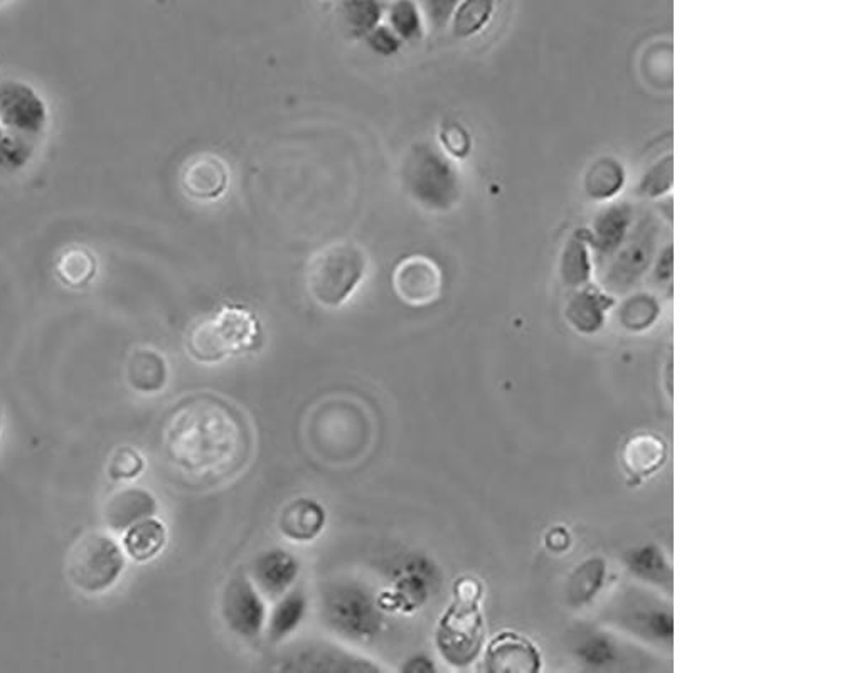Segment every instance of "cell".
Instances as JSON below:
<instances>
[{"instance_id": "cell-1", "label": "cell", "mask_w": 842, "mask_h": 673, "mask_svg": "<svg viewBox=\"0 0 842 673\" xmlns=\"http://www.w3.org/2000/svg\"><path fill=\"white\" fill-rule=\"evenodd\" d=\"M251 444L253 438L243 414L211 395L184 401L167 424L170 462L202 482L221 483L237 475L250 459Z\"/></svg>"}, {"instance_id": "cell-2", "label": "cell", "mask_w": 842, "mask_h": 673, "mask_svg": "<svg viewBox=\"0 0 842 673\" xmlns=\"http://www.w3.org/2000/svg\"><path fill=\"white\" fill-rule=\"evenodd\" d=\"M48 128L43 96L22 80L0 76V172L24 170L40 154Z\"/></svg>"}, {"instance_id": "cell-3", "label": "cell", "mask_w": 842, "mask_h": 673, "mask_svg": "<svg viewBox=\"0 0 842 673\" xmlns=\"http://www.w3.org/2000/svg\"><path fill=\"white\" fill-rule=\"evenodd\" d=\"M482 586L476 578H460L454 586V600L441 613L435 630L438 655L455 669L472 665L486 642Z\"/></svg>"}, {"instance_id": "cell-4", "label": "cell", "mask_w": 842, "mask_h": 673, "mask_svg": "<svg viewBox=\"0 0 842 673\" xmlns=\"http://www.w3.org/2000/svg\"><path fill=\"white\" fill-rule=\"evenodd\" d=\"M366 251L354 241H335L309 260V295L324 308H339L350 301L366 275Z\"/></svg>"}, {"instance_id": "cell-5", "label": "cell", "mask_w": 842, "mask_h": 673, "mask_svg": "<svg viewBox=\"0 0 842 673\" xmlns=\"http://www.w3.org/2000/svg\"><path fill=\"white\" fill-rule=\"evenodd\" d=\"M260 328L258 320L241 307H222L218 314L196 324L187 334V353L202 364L253 349Z\"/></svg>"}, {"instance_id": "cell-6", "label": "cell", "mask_w": 842, "mask_h": 673, "mask_svg": "<svg viewBox=\"0 0 842 673\" xmlns=\"http://www.w3.org/2000/svg\"><path fill=\"white\" fill-rule=\"evenodd\" d=\"M406 191L430 211H450L460 199V179L450 160L430 144H416L403 164Z\"/></svg>"}, {"instance_id": "cell-7", "label": "cell", "mask_w": 842, "mask_h": 673, "mask_svg": "<svg viewBox=\"0 0 842 673\" xmlns=\"http://www.w3.org/2000/svg\"><path fill=\"white\" fill-rule=\"evenodd\" d=\"M125 568L122 547L106 534H83L67 554V578L80 591L100 595L112 588Z\"/></svg>"}, {"instance_id": "cell-8", "label": "cell", "mask_w": 842, "mask_h": 673, "mask_svg": "<svg viewBox=\"0 0 842 673\" xmlns=\"http://www.w3.org/2000/svg\"><path fill=\"white\" fill-rule=\"evenodd\" d=\"M659 231V222L653 215H642L635 222L617 253L600 265V280L606 293L624 295L644 278L653 265Z\"/></svg>"}, {"instance_id": "cell-9", "label": "cell", "mask_w": 842, "mask_h": 673, "mask_svg": "<svg viewBox=\"0 0 842 673\" xmlns=\"http://www.w3.org/2000/svg\"><path fill=\"white\" fill-rule=\"evenodd\" d=\"M221 617L226 627L240 639L253 640L267 627L268 610L264 596L250 576H235L222 591Z\"/></svg>"}, {"instance_id": "cell-10", "label": "cell", "mask_w": 842, "mask_h": 673, "mask_svg": "<svg viewBox=\"0 0 842 673\" xmlns=\"http://www.w3.org/2000/svg\"><path fill=\"white\" fill-rule=\"evenodd\" d=\"M279 670L287 672H380L366 656L325 642H308L290 650Z\"/></svg>"}, {"instance_id": "cell-11", "label": "cell", "mask_w": 842, "mask_h": 673, "mask_svg": "<svg viewBox=\"0 0 842 673\" xmlns=\"http://www.w3.org/2000/svg\"><path fill=\"white\" fill-rule=\"evenodd\" d=\"M393 288L403 304L428 307L444 292V275L434 260L424 254H413L399 261L393 272Z\"/></svg>"}, {"instance_id": "cell-12", "label": "cell", "mask_w": 842, "mask_h": 673, "mask_svg": "<svg viewBox=\"0 0 842 673\" xmlns=\"http://www.w3.org/2000/svg\"><path fill=\"white\" fill-rule=\"evenodd\" d=\"M627 595L614 608V623L645 642L671 643L673 617L661 610L659 603H651L645 596Z\"/></svg>"}, {"instance_id": "cell-13", "label": "cell", "mask_w": 842, "mask_h": 673, "mask_svg": "<svg viewBox=\"0 0 842 673\" xmlns=\"http://www.w3.org/2000/svg\"><path fill=\"white\" fill-rule=\"evenodd\" d=\"M484 669L490 673H536L541 653L534 643L514 631H502L484 652Z\"/></svg>"}, {"instance_id": "cell-14", "label": "cell", "mask_w": 842, "mask_h": 673, "mask_svg": "<svg viewBox=\"0 0 842 673\" xmlns=\"http://www.w3.org/2000/svg\"><path fill=\"white\" fill-rule=\"evenodd\" d=\"M229 167L221 157L211 153L196 154L184 164L180 186L190 199L215 201L228 189Z\"/></svg>"}, {"instance_id": "cell-15", "label": "cell", "mask_w": 842, "mask_h": 673, "mask_svg": "<svg viewBox=\"0 0 842 673\" xmlns=\"http://www.w3.org/2000/svg\"><path fill=\"white\" fill-rule=\"evenodd\" d=\"M666 460V441L654 433L634 434L622 448V466L632 487H637L638 483L659 472Z\"/></svg>"}, {"instance_id": "cell-16", "label": "cell", "mask_w": 842, "mask_h": 673, "mask_svg": "<svg viewBox=\"0 0 842 673\" xmlns=\"http://www.w3.org/2000/svg\"><path fill=\"white\" fill-rule=\"evenodd\" d=\"M299 576V560L282 549L267 550L254 560L250 579L264 598L279 600Z\"/></svg>"}, {"instance_id": "cell-17", "label": "cell", "mask_w": 842, "mask_h": 673, "mask_svg": "<svg viewBox=\"0 0 842 673\" xmlns=\"http://www.w3.org/2000/svg\"><path fill=\"white\" fill-rule=\"evenodd\" d=\"M632 227H634V212L631 206H609L599 212L590 233V244L595 251L599 266L617 253L618 248L627 240Z\"/></svg>"}, {"instance_id": "cell-18", "label": "cell", "mask_w": 842, "mask_h": 673, "mask_svg": "<svg viewBox=\"0 0 842 673\" xmlns=\"http://www.w3.org/2000/svg\"><path fill=\"white\" fill-rule=\"evenodd\" d=\"M614 296L595 286L573 290L564 307V318L579 334H596L605 325L610 308L614 307Z\"/></svg>"}, {"instance_id": "cell-19", "label": "cell", "mask_w": 842, "mask_h": 673, "mask_svg": "<svg viewBox=\"0 0 842 673\" xmlns=\"http://www.w3.org/2000/svg\"><path fill=\"white\" fill-rule=\"evenodd\" d=\"M157 502L154 495L142 488H125L112 495L106 502L103 518L110 529L124 533L135 522L156 514Z\"/></svg>"}, {"instance_id": "cell-20", "label": "cell", "mask_w": 842, "mask_h": 673, "mask_svg": "<svg viewBox=\"0 0 842 673\" xmlns=\"http://www.w3.org/2000/svg\"><path fill=\"white\" fill-rule=\"evenodd\" d=\"M325 526V511L312 498L290 502L279 518V529L287 539L295 543H311Z\"/></svg>"}, {"instance_id": "cell-21", "label": "cell", "mask_w": 842, "mask_h": 673, "mask_svg": "<svg viewBox=\"0 0 842 673\" xmlns=\"http://www.w3.org/2000/svg\"><path fill=\"white\" fill-rule=\"evenodd\" d=\"M592 273L590 233L585 230L575 231V233L568 238L563 251H561V282L571 290L582 288V286L589 285Z\"/></svg>"}, {"instance_id": "cell-22", "label": "cell", "mask_w": 842, "mask_h": 673, "mask_svg": "<svg viewBox=\"0 0 842 673\" xmlns=\"http://www.w3.org/2000/svg\"><path fill=\"white\" fill-rule=\"evenodd\" d=\"M167 529L159 518H142L125 530L124 550L138 562L154 559L166 546Z\"/></svg>"}, {"instance_id": "cell-23", "label": "cell", "mask_w": 842, "mask_h": 673, "mask_svg": "<svg viewBox=\"0 0 842 673\" xmlns=\"http://www.w3.org/2000/svg\"><path fill=\"white\" fill-rule=\"evenodd\" d=\"M332 621L335 627L344 628L347 634L364 637L371 634L376 628V617L373 614V604L366 596L353 595L341 596V600L331 603Z\"/></svg>"}, {"instance_id": "cell-24", "label": "cell", "mask_w": 842, "mask_h": 673, "mask_svg": "<svg viewBox=\"0 0 842 673\" xmlns=\"http://www.w3.org/2000/svg\"><path fill=\"white\" fill-rule=\"evenodd\" d=\"M305 608H308V601H305L302 591L293 589V591H287L285 595L280 596L276 607L268 611L267 627H264L268 639L272 642H282L299 627L303 614H305Z\"/></svg>"}, {"instance_id": "cell-25", "label": "cell", "mask_w": 842, "mask_h": 673, "mask_svg": "<svg viewBox=\"0 0 842 673\" xmlns=\"http://www.w3.org/2000/svg\"><path fill=\"white\" fill-rule=\"evenodd\" d=\"M606 566L600 557H592L579 565L568 578L566 598L571 607H585L595 598L605 581Z\"/></svg>"}, {"instance_id": "cell-26", "label": "cell", "mask_w": 842, "mask_h": 673, "mask_svg": "<svg viewBox=\"0 0 842 673\" xmlns=\"http://www.w3.org/2000/svg\"><path fill=\"white\" fill-rule=\"evenodd\" d=\"M627 568L631 569L635 578H641L648 585L671 591L673 575H671V568L663 550L657 549V547L644 546L628 553Z\"/></svg>"}, {"instance_id": "cell-27", "label": "cell", "mask_w": 842, "mask_h": 673, "mask_svg": "<svg viewBox=\"0 0 842 673\" xmlns=\"http://www.w3.org/2000/svg\"><path fill=\"white\" fill-rule=\"evenodd\" d=\"M625 183L624 167L612 157H602L590 167L585 177V191L595 201L615 198Z\"/></svg>"}, {"instance_id": "cell-28", "label": "cell", "mask_w": 842, "mask_h": 673, "mask_svg": "<svg viewBox=\"0 0 842 673\" xmlns=\"http://www.w3.org/2000/svg\"><path fill=\"white\" fill-rule=\"evenodd\" d=\"M167 379L166 362L154 350L142 349L128 362V381L141 392H157Z\"/></svg>"}, {"instance_id": "cell-29", "label": "cell", "mask_w": 842, "mask_h": 673, "mask_svg": "<svg viewBox=\"0 0 842 673\" xmlns=\"http://www.w3.org/2000/svg\"><path fill=\"white\" fill-rule=\"evenodd\" d=\"M56 273L64 285L82 288L96 275V257L86 248H71L61 254L56 263Z\"/></svg>"}, {"instance_id": "cell-30", "label": "cell", "mask_w": 842, "mask_h": 673, "mask_svg": "<svg viewBox=\"0 0 842 673\" xmlns=\"http://www.w3.org/2000/svg\"><path fill=\"white\" fill-rule=\"evenodd\" d=\"M493 8L496 0H462L454 12V35L466 40L470 35L479 34L492 19Z\"/></svg>"}, {"instance_id": "cell-31", "label": "cell", "mask_w": 842, "mask_h": 673, "mask_svg": "<svg viewBox=\"0 0 842 673\" xmlns=\"http://www.w3.org/2000/svg\"><path fill=\"white\" fill-rule=\"evenodd\" d=\"M383 0H344L342 18L354 35H367L380 24Z\"/></svg>"}, {"instance_id": "cell-32", "label": "cell", "mask_w": 842, "mask_h": 673, "mask_svg": "<svg viewBox=\"0 0 842 673\" xmlns=\"http://www.w3.org/2000/svg\"><path fill=\"white\" fill-rule=\"evenodd\" d=\"M659 317V305L653 296L637 295L625 302L621 312V322L632 332L645 330Z\"/></svg>"}, {"instance_id": "cell-33", "label": "cell", "mask_w": 842, "mask_h": 673, "mask_svg": "<svg viewBox=\"0 0 842 673\" xmlns=\"http://www.w3.org/2000/svg\"><path fill=\"white\" fill-rule=\"evenodd\" d=\"M393 31L402 40L412 41L422 38V18L413 0H396L389 9Z\"/></svg>"}, {"instance_id": "cell-34", "label": "cell", "mask_w": 842, "mask_h": 673, "mask_svg": "<svg viewBox=\"0 0 842 673\" xmlns=\"http://www.w3.org/2000/svg\"><path fill=\"white\" fill-rule=\"evenodd\" d=\"M674 160L673 156L654 164L642 177L638 183V194L648 199H657L667 194L673 187Z\"/></svg>"}, {"instance_id": "cell-35", "label": "cell", "mask_w": 842, "mask_h": 673, "mask_svg": "<svg viewBox=\"0 0 842 673\" xmlns=\"http://www.w3.org/2000/svg\"><path fill=\"white\" fill-rule=\"evenodd\" d=\"M144 469L142 456L131 448H122L110 462L108 472L113 479H134Z\"/></svg>"}, {"instance_id": "cell-36", "label": "cell", "mask_w": 842, "mask_h": 673, "mask_svg": "<svg viewBox=\"0 0 842 673\" xmlns=\"http://www.w3.org/2000/svg\"><path fill=\"white\" fill-rule=\"evenodd\" d=\"M614 646L609 640L592 639L580 649V656L590 665H605L606 662L615 660Z\"/></svg>"}, {"instance_id": "cell-37", "label": "cell", "mask_w": 842, "mask_h": 673, "mask_svg": "<svg viewBox=\"0 0 842 673\" xmlns=\"http://www.w3.org/2000/svg\"><path fill=\"white\" fill-rule=\"evenodd\" d=\"M458 4L460 0H425L428 19L435 28H444L450 21Z\"/></svg>"}, {"instance_id": "cell-38", "label": "cell", "mask_w": 842, "mask_h": 673, "mask_svg": "<svg viewBox=\"0 0 842 673\" xmlns=\"http://www.w3.org/2000/svg\"><path fill=\"white\" fill-rule=\"evenodd\" d=\"M367 41H370L373 50L380 51L383 54L395 53L399 48V40L396 38L395 32L389 31L385 25H377L373 31L367 34Z\"/></svg>"}, {"instance_id": "cell-39", "label": "cell", "mask_w": 842, "mask_h": 673, "mask_svg": "<svg viewBox=\"0 0 842 673\" xmlns=\"http://www.w3.org/2000/svg\"><path fill=\"white\" fill-rule=\"evenodd\" d=\"M444 141L455 156H464L469 150V137L462 128H448L444 134Z\"/></svg>"}, {"instance_id": "cell-40", "label": "cell", "mask_w": 842, "mask_h": 673, "mask_svg": "<svg viewBox=\"0 0 842 673\" xmlns=\"http://www.w3.org/2000/svg\"><path fill=\"white\" fill-rule=\"evenodd\" d=\"M671 276H673V248L667 246L664 253L661 254L657 260L656 272H654V278L659 285L663 283H669Z\"/></svg>"}, {"instance_id": "cell-41", "label": "cell", "mask_w": 842, "mask_h": 673, "mask_svg": "<svg viewBox=\"0 0 842 673\" xmlns=\"http://www.w3.org/2000/svg\"><path fill=\"white\" fill-rule=\"evenodd\" d=\"M571 536L564 527H557L547 536V547L553 553H564L570 547Z\"/></svg>"}, {"instance_id": "cell-42", "label": "cell", "mask_w": 842, "mask_h": 673, "mask_svg": "<svg viewBox=\"0 0 842 673\" xmlns=\"http://www.w3.org/2000/svg\"><path fill=\"white\" fill-rule=\"evenodd\" d=\"M9 2H12V0H0V8H2V6L9 4Z\"/></svg>"}]
</instances>
